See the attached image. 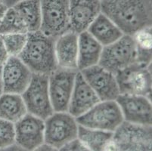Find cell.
Masks as SVG:
<instances>
[{"mask_svg":"<svg viewBox=\"0 0 152 151\" xmlns=\"http://www.w3.org/2000/svg\"><path fill=\"white\" fill-rule=\"evenodd\" d=\"M8 8H9V7L7 6L3 2H2L0 0V22L2 21V18H3L4 15H5V12H6Z\"/></svg>","mask_w":152,"mask_h":151,"instance_id":"cell-29","label":"cell"},{"mask_svg":"<svg viewBox=\"0 0 152 151\" xmlns=\"http://www.w3.org/2000/svg\"><path fill=\"white\" fill-rule=\"evenodd\" d=\"M101 101L94 90L87 83L80 71L76 76L67 112L77 118Z\"/></svg>","mask_w":152,"mask_h":151,"instance_id":"cell-16","label":"cell"},{"mask_svg":"<svg viewBox=\"0 0 152 151\" xmlns=\"http://www.w3.org/2000/svg\"><path fill=\"white\" fill-rule=\"evenodd\" d=\"M27 113L21 95L4 92L0 96V119L15 123Z\"/></svg>","mask_w":152,"mask_h":151,"instance_id":"cell-21","label":"cell"},{"mask_svg":"<svg viewBox=\"0 0 152 151\" xmlns=\"http://www.w3.org/2000/svg\"><path fill=\"white\" fill-rule=\"evenodd\" d=\"M15 144V123L0 119V150Z\"/></svg>","mask_w":152,"mask_h":151,"instance_id":"cell-25","label":"cell"},{"mask_svg":"<svg viewBox=\"0 0 152 151\" xmlns=\"http://www.w3.org/2000/svg\"><path fill=\"white\" fill-rule=\"evenodd\" d=\"M100 101H115L120 95L115 75L97 64L80 71Z\"/></svg>","mask_w":152,"mask_h":151,"instance_id":"cell-13","label":"cell"},{"mask_svg":"<svg viewBox=\"0 0 152 151\" xmlns=\"http://www.w3.org/2000/svg\"><path fill=\"white\" fill-rule=\"evenodd\" d=\"M1 1L3 2L8 7H12L18 2H20V0H1Z\"/></svg>","mask_w":152,"mask_h":151,"instance_id":"cell-30","label":"cell"},{"mask_svg":"<svg viewBox=\"0 0 152 151\" xmlns=\"http://www.w3.org/2000/svg\"><path fill=\"white\" fill-rule=\"evenodd\" d=\"M101 12V0H69L70 30L86 31Z\"/></svg>","mask_w":152,"mask_h":151,"instance_id":"cell-15","label":"cell"},{"mask_svg":"<svg viewBox=\"0 0 152 151\" xmlns=\"http://www.w3.org/2000/svg\"><path fill=\"white\" fill-rule=\"evenodd\" d=\"M133 36L138 46L145 49H151V27L141 30Z\"/></svg>","mask_w":152,"mask_h":151,"instance_id":"cell-26","label":"cell"},{"mask_svg":"<svg viewBox=\"0 0 152 151\" xmlns=\"http://www.w3.org/2000/svg\"><path fill=\"white\" fill-rule=\"evenodd\" d=\"M25 23L13 6L9 7L0 22V35L10 33H27Z\"/></svg>","mask_w":152,"mask_h":151,"instance_id":"cell-23","label":"cell"},{"mask_svg":"<svg viewBox=\"0 0 152 151\" xmlns=\"http://www.w3.org/2000/svg\"><path fill=\"white\" fill-rule=\"evenodd\" d=\"M55 41L41 30L27 33V43L18 58L33 73L49 75L58 67Z\"/></svg>","mask_w":152,"mask_h":151,"instance_id":"cell-2","label":"cell"},{"mask_svg":"<svg viewBox=\"0 0 152 151\" xmlns=\"http://www.w3.org/2000/svg\"><path fill=\"white\" fill-rule=\"evenodd\" d=\"M78 70L58 67L49 75V91L54 112H67Z\"/></svg>","mask_w":152,"mask_h":151,"instance_id":"cell-8","label":"cell"},{"mask_svg":"<svg viewBox=\"0 0 152 151\" xmlns=\"http://www.w3.org/2000/svg\"><path fill=\"white\" fill-rule=\"evenodd\" d=\"M15 144L26 150H34L44 144V120L27 113L15 123Z\"/></svg>","mask_w":152,"mask_h":151,"instance_id":"cell-11","label":"cell"},{"mask_svg":"<svg viewBox=\"0 0 152 151\" xmlns=\"http://www.w3.org/2000/svg\"><path fill=\"white\" fill-rule=\"evenodd\" d=\"M61 150H87L78 138L70 141V143L66 144Z\"/></svg>","mask_w":152,"mask_h":151,"instance_id":"cell-27","label":"cell"},{"mask_svg":"<svg viewBox=\"0 0 152 151\" xmlns=\"http://www.w3.org/2000/svg\"><path fill=\"white\" fill-rule=\"evenodd\" d=\"M3 91L21 95L30 84L33 73L17 56H10L2 65Z\"/></svg>","mask_w":152,"mask_h":151,"instance_id":"cell-14","label":"cell"},{"mask_svg":"<svg viewBox=\"0 0 152 151\" xmlns=\"http://www.w3.org/2000/svg\"><path fill=\"white\" fill-rule=\"evenodd\" d=\"M1 37L10 56L18 57L27 41V33H10Z\"/></svg>","mask_w":152,"mask_h":151,"instance_id":"cell-24","label":"cell"},{"mask_svg":"<svg viewBox=\"0 0 152 151\" xmlns=\"http://www.w3.org/2000/svg\"><path fill=\"white\" fill-rule=\"evenodd\" d=\"M40 2L42 33L56 39L70 30L69 0H40Z\"/></svg>","mask_w":152,"mask_h":151,"instance_id":"cell-7","label":"cell"},{"mask_svg":"<svg viewBox=\"0 0 152 151\" xmlns=\"http://www.w3.org/2000/svg\"><path fill=\"white\" fill-rule=\"evenodd\" d=\"M120 95H136L148 97L151 77L148 65L135 62L115 74Z\"/></svg>","mask_w":152,"mask_h":151,"instance_id":"cell-9","label":"cell"},{"mask_svg":"<svg viewBox=\"0 0 152 151\" xmlns=\"http://www.w3.org/2000/svg\"><path fill=\"white\" fill-rule=\"evenodd\" d=\"M10 55L5 48L2 39L0 36V66L4 65V63L9 59Z\"/></svg>","mask_w":152,"mask_h":151,"instance_id":"cell-28","label":"cell"},{"mask_svg":"<svg viewBox=\"0 0 152 151\" xmlns=\"http://www.w3.org/2000/svg\"><path fill=\"white\" fill-rule=\"evenodd\" d=\"M115 101L121 108L124 121L144 126L151 125L152 108L148 97L121 94Z\"/></svg>","mask_w":152,"mask_h":151,"instance_id":"cell-12","label":"cell"},{"mask_svg":"<svg viewBox=\"0 0 152 151\" xmlns=\"http://www.w3.org/2000/svg\"><path fill=\"white\" fill-rule=\"evenodd\" d=\"M2 66H0V96L4 93L3 91V82H2Z\"/></svg>","mask_w":152,"mask_h":151,"instance_id":"cell-31","label":"cell"},{"mask_svg":"<svg viewBox=\"0 0 152 151\" xmlns=\"http://www.w3.org/2000/svg\"><path fill=\"white\" fill-rule=\"evenodd\" d=\"M112 144L122 150H150L151 131L144 126L124 121L114 131Z\"/></svg>","mask_w":152,"mask_h":151,"instance_id":"cell-10","label":"cell"},{"mask_svg":"<svg viewBox=\"0 0 152 151\" xmlns=\"http://www.w3.org/2000/svg\"><path fill=\"white\" fill-rule=\"evenodd\" d=\"M21 97L28 113L45 120L54 113L49 97V75L33 73Z\"/></svg>","mask_w":152,"mask_h":151,"instance_id":"cell-6","label":"cell"},{"mask_svg":"<svg viewBox=\"0 0 152 151\" xmlns=\"http://www.w3.org/2000/svg\"><path fill=\"white\" fill-rule=\"evenodd\" d=\"M79 125L68 112H54L44 120V144L50 148L61 150L77 139Z\"/></svg>","mask_w":152,"mask_h":151,"instance_id":"cell-4","label":"cell"},{"mask_svg":"<svg viewBox=\"0 0 152 151\" xmlns=\"http://www.w3.org/2000/svg\"><path fill=\"white\" fill-rule=\"evenodd\" d=\"M138 46L134 36L124 34L113 43L104 46L99 65L114 75L137 62Z\"/></svg>","mask_w":152,"mask_h":151,"instance_id":"cell-3","label":"cell"},{"mask_svg":"<svg viewBox=\"0 0 152 151\" xmlns=\"http://www.w3.org/2000/svg\"><path fill=\"white\" fill-rule=\"evenodd\" d=\"M103 46L89 32L78 34V58L77 70L79 71L99 64Z\"/></svg>","mask_w":152,"mask_h":151,"instance_id":"cell-18","label":"cell"},{"mask_svg":"<svg viewBox=\"0 0 152 151\" xmlns=\"http://www.w3.org/2000/svg\"><path fill=\"white\" fill-rule=\"evenodd\" d=\"M114 132L86 128L79 125L77 138L89 150H103L110 147Z\"/></svg>","mask_w":152,"mask_h":151,"instance_id":"cell-20","label":"cell"},{"mask_svg":"<svg viewBox=\"0 0 152 151\" xmlns=\"http://www.w3.org/2000/svg\"><path fill=\"white\" fill-rule=\"evenodd\" d=\"M13 7L25 23L28 33L40 30L42 23L40 0H20Z\"/></svg>","mask_w":152,"mask_h":151,"instance_id":"cell-22","label":"cell"},{"mask_svg":"<svg viewBox=\"0 0 152 151\" xmlns=\"http://www.w3.org/2000/svg\"><path fill=\"white\" fill-rule=\"evenodd\" d=\"M101 5L124 34L133 36L151 26V0H101Z\"/></svg>","mask_w":152,"mask_h":151,"instance_id":"cell-1","label":"cell"},{"mask_svg":"<svg viewBox=\"0 0 152 151\" xmlns=\"http://www.w3.org/2000/svg\"><path fill=\"white\" fill-rule=\"evenodd\" d=\"M87 31L103 47L113 43L124 36L121 29L102 12L91 23Z\"/></svg>","mask_w":152,"mask_h":151,"instance_id":"cell-19","label":"cell"},{"mask_svg":"<svg viewBox=\"0 0 152 151\" xmlns=\"http://www.w3.org/2000/svg\"><path fill=\"white\" fill-rule=\"evenodd\" d=\"M55 54L58 67L77 70L78 33L69 30L55 39Z\"/></svg>","mask_w":152,"mask_h":151,"instance_id":"cell-17","label":"cell"},{"mask_svg":"<svg viewBox=\"0 0 152 151\" xmlns=\"http://www.w3.org/2000/svg\"><path fill=\"white\" fill-rule=\"evenodd\" d=\"M76 120L82 126L112 132L124 121L116 101H101L86 113L77 117Z\"/></svg>","mask_w":152,"mask_h":151,"instance_id":"cell-5","label":"cell"}]
</instances>
